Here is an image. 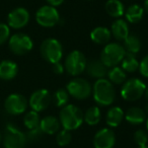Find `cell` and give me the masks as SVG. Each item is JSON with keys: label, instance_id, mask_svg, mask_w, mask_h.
I'll use <instances>...</instances> for the list:
<instances>
[{"label": "cell", "instance_id": "603a6c76", "mask_svg": "<svg viewBox=\"0 0 148 148\" xmlns=\"http://www.w3.org/2000/svg\"><path fill=\"white\" fill-rule=\"evenodd\" d=\"M144 15V9L138 4H133L129 6L125 11L126 21H129L130 23H138Z\"/></svg>", "mask_w": 148, "mask_h": 148}, {"label": "cell", "instance_id": "74e56055", "mask_svg": "<svg viewBox=\"0 0 148 148\" xmlns=\"http://www.w3.org/2000/svg\"><path fill=\"white\" fill-rule=\"evenodd\" d=\"M144 95H145L146 99H147V101H148V87H146V89H145V92H144Z\"/></svg>", "mask_w": 148, "mask_h": 148}, {"label": "cell", "instance_id": "ac0fdd59", "mask_svg": "<svg viewBox=\"0 0 148 148\" xmlns=\"http://www.w3.org/2000/svg\"><path fill=\"white\" fill-rule=\"evenodd\" d=\"M18 72L17 64L10 60L0 62V78L3 80H11L16 76Z\"/></svg>", "mask_w": 148, "mask_h": 148}, {"label": "cell", "instance_id": "3957f363", "mask_svg": "<svg viewBox=\"0 0 148 148\" xmlns=\"http://www.w3.org/2000/svg\"><path fill=\"white\" fill-rule=\"evenodd\" d=\"M126 50L124 46L119 43H109L105 46L101 53V61L108 68H112L121 64Z\"/></svg>", "mask_w": 148, "mask_h": 148}, {"label": "cell", "instance_id": "4316f807", "mask_svg": "<svg viewBox=\"0 0 148 148\" xmlns=\"http://www.w3.org/2000/svg\"><path fill=\"white\" fill-rule=\"evenodd\" d=\"M124 48L127 53L137 54L141 49V41L136 35H129L124 40Z\"/></svg>", "mask_w": 148, "mask_h": 148}, {"label": "cell", "instance_id": "836d02e7", "mask_svg": "<svg viewBox=\"0 0 148 148\" xmlns=\"http://www.w3.org/2000/svg\"><path fill=\"white\" fill-rule=\"evenodd\" d=\"M139 71L142 76L148 78V55H146L141 62H139Z\"/></svg>", "mask_w": 148, "mask_h": 148}, {"label": "cell", "instance_id": "9c48e42d", "mask_svg": "<svg viewBox=\"0 0 148 148\" xmlns=\"http://www.w3.org/2000/svg\"><path fill=\"white\" fill-rule=\"evenodd\" d=\"M36 21L43 27H53L60 21V14L56 7L44 5L36 12Z\"/></svg>", "mask_w": 148, "mask_h": 148}, {"label": "cell", "instance_id": "8992f818", "mask_svg": "<svg viewBox=\"0 0 148 148\" xmlns=\"http://www.w3.org/2000/svg\"><path fill=\"white\" fill-rule=\"evenodd\" d=\"M146 85L141 79L131 78L123 83L121 89V97L127 101H138L142 95H144Z\"/></svg>", "mask_w": 148, "mask_h": 148}, {"label": "cell", "instance_id": "60d3db41", "mask_svg": "<svg viewBox=\"0 0 148 148\" xmlns=\"http://www.w3.org/2000/svg\"><path fill=\"white\" fill-rule=\"evenodd\" d=\"M1 139H2V135H1V133H0V141H1Z\"/></svg>", "mask_w": 148, "mask_h": 148}, {"label": "cell", "instance_id": "ab89813d", "mask_svg": "<svg viewBox=\"0 0 148 148\" xmlns=\"http://www.w3.org/2000/svg\"><path fill=\"white\" fill-rule=\"evenodd\" d=\"M138 148H148V146L146 145V146H139Z\"/></svg>", "mask_w": 148, "mask_h": 148}, {"label": "cell", "instance_id": "d6a6232c", "mask_svg": "<svg viewBox=\"0 0 148 148\" xmlns=\"http://www.w3.org/2000/svg\"><path fill=\"white\" fill-rule=\"evenodd\" d=\"M10 29L5 23H0V45H3L7 40H9Z\"/></svg>", "mask_w": 148, "mask_h": 148}, {"label": "cell", "instance_id": "5b68a950", "mask_svg": "<svg viewBox=\"0 0 148 148\" xmlns=\"http://www.w3.org/2000/svg\"><path fill=\"white\" fill-rule=\"evenodd\" d=\"M86 58L82 52L74 50L67 55L64 62V68L72 76H78L86 68Z\"/></svg>", "mask_w": 148, "mask_h": 148}, {"label": "cell", "instance_id": "f546056e", "mask_svg": "<svg viewBox=\"0 0 148 148\" xmlns=\"http://www.w3.org/2000/svg\"><path fill=\"white\" fill-rule=\"evenodd\" d=\"M57 136H56V142L59 146L61 147H64V146L68 145V144L71 142L72 140V135L70 133V131L66 129H62L59 130L57 132Z\"/></svg>", "mask_w": 148, "mask_h": 148}, {"label": "cell", "instance_id": "e0dca14e", "mask_svg": "<svg viewBox=\"0 0 148 148\" xmlns=\"http://www.w3.org/2000/svg\"><path fill=\"white\" fill-rule=\"evenodd\" d=\"M60 126L61 123L59 119L54 116H47L40 122V129L44 134H48V135H53L57 133L60 130Z\"/></svg>", "mask_w": 148, "mask_h": 148}, {"label": "cell", "instance_id": "4fadbf2b", "mask_svg": "<svg viewBox=\"0 0 148 148\" xmlns=\"http://www.w3.org/2000/svg\"><path fill=\"white\" fill-rule=\"evenodd\" d=\"M29 21V12L23 7H17L10 11L7 16L8 27L14 29L25 27Z\"/></svg>", "mask_w": 148, "mask_h": 148}, {"label": "cell", "instance_id": "2e32d148", "mask_svg": "<svg viewBox=\"0 0 148 148\" xmlns=\"http://www.w3.org/2000/svg\"><path fill=\"white\" fill-rule=\"evenodd\" d=\"M111 33L114 36L116 40L118 41H124L128 36L130 35L129 33V25L125 19L117 18L113 23L111 27Z\"/></svg>", "mask_w": 148, "mask_h": 148}, {"label": "cell", "instance_id": "7c38bea8", "mask_svg": "<svg viewBox=\"0 0 148 148\" xmlns=\"http://www.w3.org/2000/svg\"><path fill=\"white\" fill-rule=\"evenodd\" d=\"M52 101V95L47 89H38L32 93L29 105L33 111L43 112L48 109Z\"/></svg>", "mask_w": 148, "mask_h": 148}, {"label": "cell", "instance_id": "8fae6325", "mask_svg": "<svg viewBox=\"0 0 148 148\" xmlns=\"http://www.w3.org/2000/svg\"><path fill=\"white\" fill-rule=\"evenodd\" d=\"M27 103L25 97L19 93H12V95H8L7 99H5L4 108L5 111L10 115H21L27 111Z\"/></svg>", "mask_w": 148, "mask_h": 148}, {"label": "cell", "instance_id": "e575fe53", "mask_svg": "<svg viewBox=\"0 0 148 148\" xmlns=\"http://www.w3.org/2000/svg\"><path fill=\"white\" fill-rule=\"evenodd\" d=\"M52 69H53L54 73L58 74V75H61V74H63V72L65 71L64 65L61 64V62H57V63L52 64Z\"/></svg>", "mask_w": 148, "mask_h": 148}, {"label": "cell", "instance_id": "ba28073f", "mask_svg": "<svg viewBox=\"0 0 148 148\" xmlns=\"http://www.w3.org/2000/svg\"><path fill=\"white\" fill-rule=\"evenodd\" d=\"M5 148H25L27 144V136L13 124H8L5 128L3 137Z\"/></svg>", "mask_w": 148, "mask_h": 148}, {"label": "cell", "instance_id": "f1b7e54d", "mask_svg": "<svg viewBox=\"0 0 148 148\" xmlns=\"http://www.w3.org/2000/svg\"><path fill=\"white\" fill-rule=\"evenodd\" d=\"M40 122H41V119H40L39 114H38V112L33 111V110L31 112H27L23 118L25 126L29 130L40 127Z\"/></svg>", "mask_w": 148, "mask_h": 148}, {"label": "cell", "instance_id": "484cf974", "mask_svg": "<svg viewBox=\"0 0 148 148\" xmlns=\"http://www.w3.org/2000/svg\"><path fill=\"white\" fill-rule=\"evenodd\" d=\"M101 119V109L97 106L90 107L86 110L84 114H83V120L84 122L89 126H95L99 123Z\"/></svg>", "mask_w": 148, "mask_h": 148}, {"label": "cell", "instance_id": "d6986e66", "mask_svg": "<svg viewBox=\"0 0 148 148\" xmlns=\"http://www.w3.org/2000/svg\"><path fill=\"white\" fill-rule=\"evenodd\" d=\"M125 120L131 125H141L146 121V113L141 108L132 107L126 112Z\"/></svg>", "mask_w": 148, "mask_h": 148}, {"label": "cell", "instance_id": "f35d334b", "mask_svg": "<svg viewBox=\"0 0 148 148\" xmlns=\"http://www.w3.org/2000/svg\"><path fill=\"white\" fill-rule=\"evenodd\" d=\"M146 129H147V132H148V117L146 118Z\"/></svg>", "mask_w": 148, "mask_h": 148}, {"label": "cell", "instance_id": "1f68e13d", "mask_svg": "<svg viewBox=\"0 0 148 148\" xmlns=\"http://www.w3.org/2000/svg\"><path fill=\"white\" fill-rule=\"evenodd\" d=\"M43 135H44V133L42 132V130L40 129V127L35 128V129H32V130H29L27 133L25 134V136H27V141H31V142L39 141Z\"/></svg>", "mask_w": 148, "mask_h": 148}, {"label": "cell", "instance_id": "ffe728a7", "mask_svg": "<svg viewBox=\"0 0 148 148\" xmlns=\"http://www.w3.org/2000/svg\"><path fill=\"white\" fill-rule=\"evenodd\" d=\"M112 37V33L108 27H97L90 33V39L97 45H107L109 44Z\"/></svg>", "mask_w": 148, "mask_h": 148}, {"label": "cell", "instance_id": "4dcf8cb0", "mask_svg": "<svg viewBox=\"0 0 148 148\" xmlns=\"http://www.w3.org/2000/svg\"><path fill=\"white\" fill-rule=\"evenodd\" d=\"M134 141L138 146H146L148 143V132L144 130H137L133 135Z\"/></svg>", "mask_w": 148, "mask_h": 148}, {"label": "cell", "instance_id": "cb8c5ba5", "mask_svg": "<svg viewBox=\"0 0 148 148\" xmlns=\"http://www.w3.org/2000/svg\"><path fill=\"white\" fill-rule=\"evenodd\" d=\"M107 76H108V79H109L113 84H117V85L123 84L126 81V79H127V74H126V72L122 69V67H119V66L109 68Z\"/></svg>", "mask_w": 148, "mask_h": 148}, {"label": "cell", "instance_id": "b9f144b4", "mask_svg": "<svg viewBox=\"0 0 148 148\" xmlns=\"http://www.w3.org/2000/svg\"><path fill=\"white\" fill-rule=\"evenodd\" d=\"M87 1H92V0H87Z\"/></svg>", "mask_w": 148, "mask_h": 148}, {"label": "cell", "instance_id": "52a82bcc", "mask_svg": "<svg viewBox=\"0 0 148 148\" xmlns=\"http://www.w3.org/2000/svg\"><path fill=\"white\" fill-rule=\"evenodd\" d=\"M70 97L76 99H86L92 93V86L88 80L81 77H76L72 79L66 86Z\"/></svg>", "mask_w": 148, "mask_h": 148}, {"label": "cell", "instance_id": "7a4b0ae2", "mask_svg": "<svg viewBox=\"0 0 148 148\" xmlns=\"http://www.w3.org/2000/svg\"><path fill=\"white\" fill-rule=\"evenodd\" d=\"M59 121L63 129L68 131L76 130L83 123V113L79 108L74 105H66L61 108L59 114Z\"/></svg>", "mask_w": 148, "mask_h": 148}, {"label": "cell", "instance_id": "9a60e30c", "mask_svg": "<svg viewBox=\"0 0 148 148\" xmlns=\"http://www.w3.org/2000/svg\"><path fill=\"white\" fill-rule=\"evenodd\" d=\"M85 70L91 78L101 79L107 76L109 68L101 61V59H93L87 62Z\"/></svg>", "mask_w": 148, "mask_h": 148}, {"label": "cell", "instance_id": "5bb4252c", "mask_svg": "<svg viewBox=\"0 0 148 148\" xmlns=\"http://www.w3.org/2000/svg\"><path fill=\"white\" fill-rule=\"evenodd\" d=\"M116 143L115 132L110 128H103L93 137L95 148H113Z\"/></svg>", "mask_w": 148, "mask_h": 148}, {"label": "cell", "instance_id": "44dd1931", "mask_svg": "<svg viewBox=\"0 0 148 148\" xmlns=\"http://www.w3.org/2000/svg\"><path fill=\"white\" fill-rule=\"evenodd\" d=\"M124 118H125V114L124 111L120 107H112L107 112V124L111 128H116L120 126V124L123 122Z\"/></svg>", "mask_w": 148, "mask_h": 148}, {"label": "cell", "instance_id": "6da1fadb", "mask_svg": "<svg viewBox=\"0 0 148 148\" xmlns=\"http://www.w3.org/2000/svg\"><path fill=\"white\" fill-rule=\"evenodd\" d=\"M92 95L95 101L101 107L111 106L116 99L115 86L107 78L97 79L92 86Z\"/></svg>", "mask_w": 148, "mask_h": 148}, {"label": "cell", "instance_id": "d4e9b609", "mask_svg": "<svg viewBox=\"0 0 148 148\" xmlns=\"http://www.w3.org/2000/svg\"><path fill=\"white\" fill-rule=\"evenodd\" d=\"M121 67L126 73H132L139 69V61L136 58L135 54L126 52L123 60L121 62Z\"/></svg>", "mask_w": 148, "mask_h": 148}, {"label": "cell", "instance_id": "83f0119b", "mask_svg": "<svg viewBox=\"0 0 148 148\" xmlns=\"http://www.w3.org/2000/svg\"><path fill=\"white\" fill-rule=\"evenodd\" d=\"M69 99H70V95H69V93H68L67 89H65V88L58 89L53 95V97H52L54 105L58 108H63V107H65L66 105H68Z\"/></svg>", "mask_w": 148, "mask_h": 148}, {"label": "cell", "instance_id": "277c9868", "mask_svg": "<svg viewBox=\"0 0 148 148\" xmlns=\"http://www.w3.org/2000/svg\"><path fill=\"white\" fill-rule=\"evenodd\" d=\"M40 52L42 57L51 64L60 62L63 57V47L61 43L53 38L46 39L41 44Z\"/></svg>", "mask_w": 148, "mask_h": 148}, {"label": "cell", "instance_id": "7402d4cb", "mask_svg": "<svg viewBox=\"0 0 148 148\" xmlns=\"http://www.w3.org/2000/svg\"><path fill=\"white\" fill-rule=\"evenodd\" d=\"M105 9L110 16L115 18H120L125 13V6L120 0H108Z\"/></svg>", "mask_w": 148, "mask_h": 148}, {"label": "cell", "instance_id": "8d00e7d4", "mask_svg": "<svg viewBox=\"0 0 148 148\" xmlns=\"http://www.w3.org/2000/svg\"><path fill=\"white\" fill-rule=\"evenodd\" d=\"M143 9H144V12H146L148 14V0H145V1H144Z\"/></svg>", "mask_w": 148, "mask_h": 148}, {"label": "cell", "instance_id": "d590c367", "mask_svg": "<svg viewBox=\"0 0 148 148\" xmlns=\"http://www.w3.org/2000/svg\"><path fill=\"white\" fill-rule=\"evenodd\" d=\"M46 1L48 2V4L54 7L59 6V5H61L64 2V0H46Z\"/></svg>", "mask_w": 148, "mask_h": 148}, {"label": "cell", "instance_id": "30bf717a", "mask_svg": "<svg viewBox=\"0 0 148 148\" xmlns=\"http://www.w3.org/2000/svg\"><path fill=\"white\" fill-rule=\"evenodd\" d=\"M8 46L10 51L15 55H25L27 54L34 47V44L32 39L29 36L25 34H15L9 38Z\"/></svg>", "mask_w": 148, "mask_h": 148}]
</instances>
